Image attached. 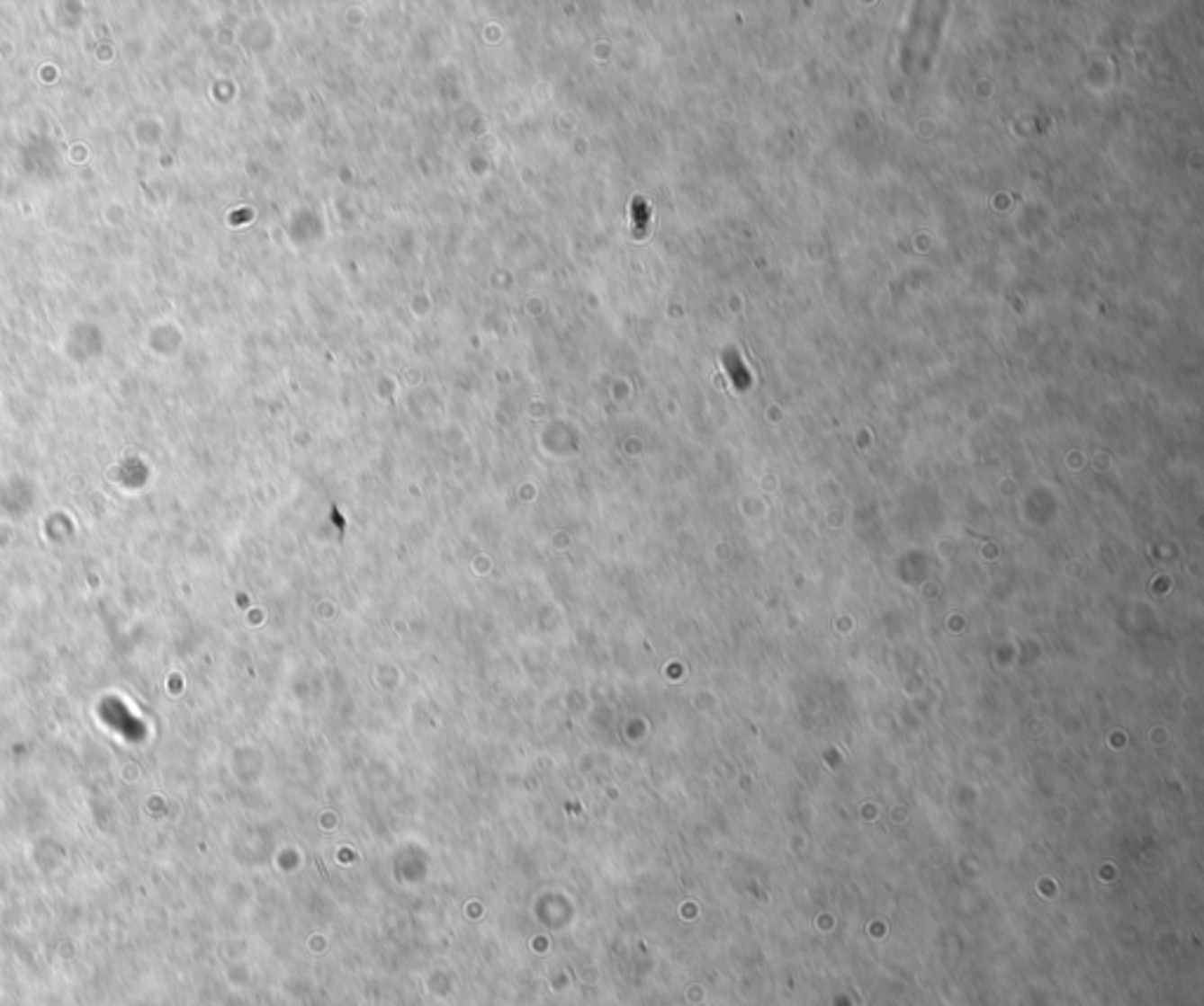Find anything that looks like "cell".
<instances>
[{
    "instance_id": "6da1fadb",
    "label": "cell",
    "mask_w": 1204,
    "mask_h": 1006,
    "mask_svg": "<svg viewBox=\"0 0 1204 1006\" xmlns=\"http://www.w3.org/2000/svg\"><path fill=\"white\" fill-rule=\"evenodd\" d=\"M650 219H651V209L642 198H635L631 202V226H633V236L635 238H645L647 233H650Z\"/></svg>"
}]
</instances>
